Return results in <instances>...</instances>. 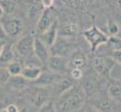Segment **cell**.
Returning a JSON list of instances; mask_svg holds the SVG:
<instances>
[{"label":"cell","mask_w":121,"mask_h":112,"mask_svg":"<svg viewBox=\"0 0 121 112\" xmlns=\"http://www.w3.org/2000/svg\"><path fill=\"white\" fill-rule=\"evenodd\" d=\"M108 49L113 52L115 51H120L121 50V38L118 36H110L106 41Z\"/></svg>","instance_id":"22"},{"label":"cell","mask_w":121,"mask_h":112,"mask_svg":"<svg viewBox=\"0 0 121 112\" xmlns=\"http://www.w3.org/2000/svg\"><path fill=\"white\" fill-rule=\"evenodd\" d=\"M62 77H63V76L55 74L51 71H42L41 74L39 75V77L37 78L34 83L37 87L45 88V87H48V86H53Z\"/></svg>","instance_id":"13"},{"label":"cell","mask_w":121,"mask_h":112,"mask_svg":"<svg viewBox=\"0 0 121 112\" xmlns=\"http://www.w3.org/2000/svg\"><path fill=\"white\" fill-rule=\"evenodd\" d=\"M74 51H72L71 46L67 43V41H65V39H63L61 36L57 37L55 43L53 45V47L50 49V53L51 55H55V56H61V57H65L67 58V56H71L72 53Z\"/></svg>","instance_id":"9"},{"label":"cell","mask_w":121,"mask_h":112,"mask_svg":"<svg viewBox=\"0 0 121 112\" xmlns=\"http://www.w3.org/2000/svg\"><path fill=\"white\" fill-rule=\"evenodd\" d=\"M20 109L18 108L17 106H16L15 104H10V105H8L6 106V108H5V111L6 112H19Z\"/></svg>","instance_id":"30"},{"label":"cell","mask_w":121,"mask_h":112,"mask_svg":"<svg viewBox=\"0 0 121 112\" xmlns=\"http://www.w3.org/2000/svg\"><path fill=\"white\" fill-rule=\"evenodd\" d=\"M78 32V28L76 24L74 23H69V24H65L64 29H62V33H64L63 35H72L75 34Z\"/></svg>","instance_id":"27"},{"label":"cell","mask_w":121,"mask_h":112,"mask_svg":"<svg viewBox=\"0 0 121 112\" xmlns=\"http://www.w3.org/2000/svg\"><path fill=\"white\" fill-rule=\"evenodd\" d=\"M106 31L110 36H117V34L120 32V27L116 21L108 18V23H106Z\"/></svg>","instance_id":"23"},{"label":"cell","mask_w":121,"mask_h":112,"mask_svg":"<svg viewBox=\"0 0 121 112\" xmlns=\"http://www.w3.org/2000/svg\"><path fill=\"white\" fill-rule=\"evenodd\" d=\"M40 2L44 9H51L54 5V0H40Z\"/></svg>","instance_id":"29"},{"label":"cell","mask_w":121,"mask_h":112,"mask_svg":"<svg viewBox=\"0 0 121 112\" xmlns=\"http://www.w3.org/2000/svg\"><path fill=\"white\" fill-rule=\"evenodd\" d=\"M23 65L18 60H13L6 66V71L10 74V76H19L21 75V72L23 69Z\"/></svg>","instance_id":"21"},{"label":"cell","mask_w":121,"mask_h":112,"mask_svg":"<svg viewBox=\"0 0 121 112\" xmlns=\"http://www.w3.org/2000/svg\"><path fill=\"white\" fill-rule=\"evenodd\" d=\"M69 69L72 68H77V69H81L85 67L86 65V56L82 52V51L76 50L72 53L71 59H69Z\"/></svg>","instance_id":"15"},{"label":"cell","mask_w":121,"mask_h":112,"mask_svg":"<svg viewBox=\"0 0 121 112\" xmlns=\"http://www.w3.org/2000/svg\"><path fill=\"white\" fill-rule=\"evenodd\" d=\"M50 97V92L45 89V88H41V87H37L35 90H33L31 96H30V101H31L32 105L35 108H40L42 105H44Z\"/></svg>","instance_id":"12"},{"label":"cell","mask_w":121,"mask_h":112,"mask_svg":"<svg viewBox=\"0 0 121 112\" xmlns=\"http://www.w3.org/2000/svg\"><path fill=\"white\" fill-rule=\"evenodd\" d=\"M87 104L98 112H115V103L108 97L106 93L96 92L87 98Z\"/></svg>","instance_id":"2"},{"label":"cell","mask_w":121,"mask_h":112,"mask_svg":"<svg viewBox=\"0 0 121 112\" xmlns=\"http://www.w3.org/2000/svg\"><path fill=\"white\" fill-rule=\"evenodd\" d=\"M86 98V94L80 85L73 86L58 97L56 105L57 112H76L80 110L84 106Z\"/></svg>","instance_id":"1"},{"label":"cell","mask_w":121,"mask_h":112,"mask_svg":"<svg viewBox=\"0 0 121 112\" xmlns=\"http://www.w3.org/2000/svg\"><path fill=\"white\" fill-rule=\"evenodd\" d=\"M33 45H34V36L30 34L25 35V36L21 37L16 42L15 47H14V52L17 53L20 57L29 58L34 54Z\"/></svg>","instance_id":"6"},{"label":"cell","mask_w":121,"mask_h":112,"mask_svg":"<svg viewBox=\"0 0 121 112\" xmlns=\"http://www.w3.org/2000/svg\"><path fill=\"white\" fill-rule=\"evenodd\" d=\"M14 58H15L14 48L12 47V45H10V43H5L3 50H2L1 55H0V66L1 67L8 66L11 61L15 60Z\"/></svg>","instance_id":"17"},{"label":"cell","mask_w":121,"mask_h":112,"mask_svg":"<svg viewBox=\"0 0 121 112\" xmlns=\"http://www.w3.org/2000/svg\"><path fill=\"white\" fill-rule=\"evenodd\" d=\"M5 43H6L5 40H0V55H1L2 50H3V48H4V46H5Z\"/></svg>","instance_id":"32"},{"label":"cell","mask_w":121,"mask_h":112,"mask_svg":"<svg viewBox=\"0 0 121 112\" xmlns=\"http://www.w3.org/2000/svg\"><path fill=\"white\" fill-rule=\"evenodd\" d=\"M73 86H74L73 85V81H72L71 79L64 78V77L60 78L59 80L57 81V83L53 85V87H54V92L56 93V96H57V98L61 94H63L64 92H66L69 89H71Z\"/></svg>","instance_id":"18"},{"label":"cell","mask_w":121,"mask_h":112,"mask_svg":"<svg viewBox=\"0 0 121 112\" xmlns=\"http://www.w3.org/2000/svg\"><path fill=\"white\" fill-rule=\"evenodd\" d=\"M106 94L114 103H121V79H108L106 84Z\"/></svg>","instance_id":"11"},{"label":"cell","mask_w":121,"mask_h":112,"mask_svg":"<svg viewBox=\"0 0 121 112\" xmlns=\"http://www.w3.org/2000/svg\"><path fill=\"white\" fill-rule=\"evenodd\" d=\"M55 19L53 17V14L51 9H44L39 17L38 21L36 23V33L37 35H41L45 31L50 29V27L54 23Z\"/></svg>","instance_id":"8"},{"label":"cell","mask_w":121,"mask_h":112,"mask_svg":"<svg viewBox=\"0 0 121 112\" xmlns=\"http://www.w3.org/2000/svg\"><path fill=\"white\" fill-rule=\"evenodd\" d=\"M83 37L85 38V40L88 42L91 48V51L93 53L97 50L101 45L106 43L108 36L105 33L101 31L97 25H92L91 28H88L87 30H85L83 33Z\"/></svg>","instance_id":"3"},{"label":"cell","mask_w":121,"mask_h":112,"mask_svg":"<svg viewBox=\"0 0 121 112\" xmlns=\"http://www.w3.org/2000/svg\"><path fill=\"white\" fill-rule=\"evenodd\" d=\"M19 112H32V111L29 108H22L21 110H19Z\"/></svg>","instance_id":"34"},{"label":"cell","mask_w":121,"mask_h":112,"mask_svg":"<svg viewBox=\"0 0 121 112\" xmlns=\"http://www.w3.org/2000/svg\"><path fill=\"white\" fill-rule=\"evenodd\" d=\"M4 33L9 37L18 36L23 30V22L21 19L16 17H5L0 20Z\"/></svg>","instance_id":"5"},{"label":"cell","mask_w":121,"mask_h":112,"mask_svg":"<svg viewBox=\"0 0 121 112\" xmlns=\"http://www.w3.org/2000/svg\"><path fill=\"white\" fill-rule=\"evenodd\" d=\"M69 75L74 80H80L83 78V71L81 69H77V68H72L69 69Z\"/></svg>","instance_id":"25"},{"label":"cell","mask_w":121,"mask_h":112,"mask_svg":"<svg viewBox=\"0 0 121 112\" xmlns=\"http://www.w3.org/2000/svg\"><path fill=\"white\" fill-rule=\"evenodd\" d=\"M37 112H57V109H56V105L52 101H48L40 108H38Z\"/></svg>","instance_id":"24"},{"label":"cell","mask_w":121,"mask_h":112,"mask_svg":"<svg viewBox=\"0 0 121 112\" xmlns=\"http://www.w3.org/2000/svg\"><path fill=\"white\" fill-rule=\"evenodd\" d=\"M41 72H42L41 67H38V66H36V65H27V66L23 67L22 72H21V76L25 80L35 81L39 77Z\"/></svg>","instance_id":"16"},{"label":"cell","mask_w":121,"mask_h":112,"mask_svg":"<svg viewBox=\"0 0 121 112\" xmlns=\"http://www.w3.org/2000/svg\"><path fill=\"white\" fill-rule=\"evenodd\" d=\"M37 37H38L48 49H51L58 37V22L55 20L54 23L51 25L48 31H45L41 35H38Z\"/></svg>","instance_id":"14"},{"label":"cell","mask_w":121,"mask_h":112,"mask_svg":"<svg viewBox=\"0 0 121 112\" xmlns=\"http://www.w3.org/2000/svg\"><path fill=\"white\" fill-rule=\"evenodd\" d=\"M0 112H6V111H5V109H2V110L0 111Z\"/></svg>","instance_id":"37"},{"label":"cell","mask_w":121,"mask_h":112,"mask_svg":"<svg viewBox=\"0 0 121 112\" xmlns=\"http://www.w3.org/2000/svg\"><path fill=\"white\" fill-rule=\"evenodd\" d=\"M33 51L34 55L37 58L39 62L45 65L48 61V57L51 56L50 49L48 48L38 37H34V45H33Z\"/></svg>","instance_id":"10"},{"label":"cell","mask_w":121,"mask_h":112,"mask_svg":"<svg viewBox=\"0 0 121 112\" xmlns=\"http://www.w3.org/2000/svg\"><path fill=\"white\" fill-rule=\"evenodd\" d=\"M45 65L48 68V71L61 76L66 74L69 70V59L65 57H61V56L51 55Z\"/></svg>","instance_id":"4"},{"label":"cell","mask_w":121,"mask_h":112,"mask_svg":"<svg viewBox=\"0 0 121 112\" xmlns=\"http://www.w3.org/2000/svg\"><path fill=\"white\" fill-rule=\"evenodd\" d=\"M9 86L11 87V89L15 91H22L26 88V80L22 77L21 75L19 76H11L10 79L8 80Z\"/></svg>","instance_id":"19"},{"label":"cell","mask_w":121,"mask_h":112,"mask_svg":"<svg viewBox=\"0 0 121 112\" xmlns=\"http://www.w3.org/2000/svg\"><path fill=\"white\" fill-rule=\"evenodd\" d=\"M5 38H6V35L4 33L3 29H2L1 23H0V40H5Z\"/></svg>","instance_id":"31"},{"label":"cell","mask_w":121,"mask_h":112,"mask_svg":"<svg viewBox=\"0 0 121 112\" xmlns=\"http://www.w3.org/2000/svg\"><path fill=\"white\" fill-rule=\"evenodd\" d=\"M111 58L114 60V62H117L118 65H120V66H121V50L113 52V53H112Z\"/></svg>","instance_id":"28"},{"label":"cell","mask_w":121,"mask_h":112,"mask_svg":"<svg viewBox=\"0 0 121 112\" xmlns=\"http://www.w3.org/2000/svg\"><path fill=\"white\" fill-rule=\"evenodd\" d=\"M114 66H115V62L111 57L98 56L94 60V68L96 70V73L103 78H111V72Z\"/></svg>","instance_id":"7"},{"label":"cell","mask_w":121,"mask_h":112,"mask_svg":"<svg viewBox=\"0 0 121 112\" xmlns=\"http://www.w3.org/2000/svg\"><path fill=\"white\" fill-rule=\"evenodd\" d=\"M85 112H98L96 110V109H94L93 107H91L90 105H87V107H86V110H85Z\"/></svg>","instance_id":"33"},{"label":"cell","mask_w":121,"mask_h":112,"mask_svg":"<svg viewBox=\"0 0 121 112\" xmlns=\"http://www.w3.org/2000/svg\"><path fill=\"white\" fill-rule=\"evenodd\" d=\"M0 8L3 12V15H14L17 11V3L14 0H0Z\"/></svg>","instance_id":"20"},{"label":"cell","mask_w":121,"mask_h":112,"mask_svg":"<svg viewBox=\"0 0 121 112\" xmlns=\"http://www.w3.org/2000/svg\"><path fill=\"white\" fill-rule=\"evenodd\" d=\"M117 5L119 8V10L121 11V0H117Z\"/></svg>","instance_id":"35"},{"label":"cell","mask_w":121,"mask_h":112,"mask_svg":"<svg viewBox=\"0 0 121 112\" xmlns=\"http://www.w3.org/2000/svg\"><path fill=\"white\" fill-rule=\"evenodd\" d=\"M2 16H3V12H2V10H1V8H0V20L2 19Z\"/></svg>","instance_id":"36"},{"label":"cell","mask_w":121,"mask_h":112,"mask_svg":"<svg viewBox=\"0 0 121 112\" xmlns=\"http://www.w3.org/2000/svg\"><path fill=\"white\" fill-rule=\"evenodd\" d=\"M10 74L8 73L6 69L4 67H1L0 66V86L2 85H5L8 83V80L10 79Z\"/></svg>","instance_id":"26"}]
</instances>
